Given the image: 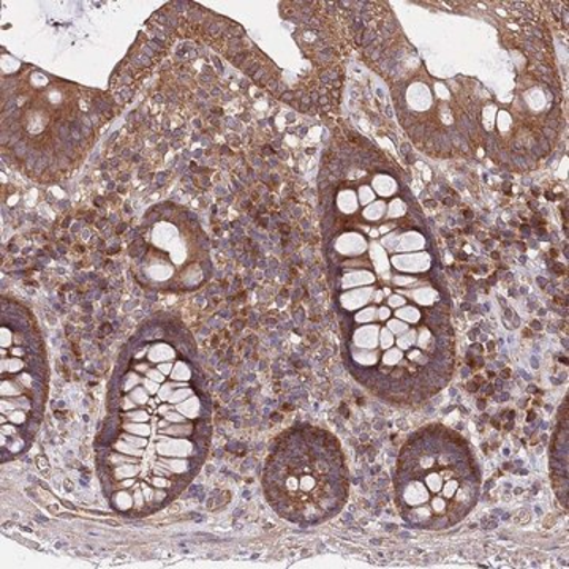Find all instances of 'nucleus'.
<instances>
[{"mask_svg": "<svg viewBox=\"0 0 569 569\" xmlns=\"http://www.w3.org/2000/svg\"><path fill=\"white\" fill-rule=\"evenodd\" d=\"M396 500L411 527L445 530L470 515L481 496V470L470 445L452 429L427 426L403 445Z\"/></svg>", "mask_w": 569, "mask_h": 569, "instance_id": "obj_1", "label": "nucleus"}, {"mask_svg": "<svg viewBox=\"0 0 569 569\" xmlns=\"http://www.w3.org/2000/svg\"><path fill=\"white\" fill-rule=\"evenodd\" d=\"M347 475L335 438L318 429L293 430L268 460L266 493L283 518L313 523L342 507Z\"/></svg>", "mask_w": 569, "mask_h": 569, "instance_id": "obj_2", "label": "nucleus"}, {"mask_svg": "<svg viewBox=\"0 0 569 569\" xmlns=\"http://www.w3.org/2000/svg\"><path fill=\"white\" fill-rule=\"evenodd\" d=\"M182 511V505L181 503H171L170 512H173V515H178V512Z\"/></svg>", "mask_w": 569, "mask_h": 569, "instance_id": "obj_3", "label": "nucleus"}]
</instances>
